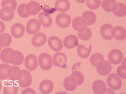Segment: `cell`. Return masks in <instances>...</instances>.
I'll list each match as a JSON object with an SVG mask.
<instances>
[{
    "label": "cell",
    "instance_id": "6da1fadb",
    "mask_svg": "<svg viewBox=\"0 0 126 94\" xmlns=\"http://www.w3.org/2000/svg\"><path fill=\"white\" fill-rule=\"evenodd\" d=\"M17 81H18L19 85L20 87H27L30 86L31 84L32 83V77L28 70H20Z\"/></svg>",
    "mask_w": 126,
    "mask_h": 94
},
{
    "label": "cell",
    "instance_id": "7a4b0ae2",
    "mask_svg": "<svg viewBox=\"0 0 126 94\" xmlns=\"http://www.w3.org/2000/svg\"><path fill=\"white\" fill-rule=\"evenodd\" d=\"M108 75L107 79V84L109 87L114 91L119 90L122 86V81L121 78L115 73H111Z\"/></svg>",
    "mask_w": 126,
    "mask_h": 94
},
{
    "label": "cell",
    "instance_id": "3957f363",
    "mask_svg": "<svg viewBox=\"0 0 126 94\" xmlns=\"http://www.w3.org/2000/svg\"><path fill=\"white\" fill-rule=\"evenodd\" d=\"M39 67L44 71H49L53 65V60L50 54L47 53H42L39 56Z\"/></svg>",
    "mask_w": 126,
    "mask_h": 94
},
{
    "label": "cell",
    "instance_id": "277c9868",
    "mask_svg": "<svg viewBox=\"0 0 126 94\" xmlns=\"http://www.w3.org/2000/svg\"><path fill=\"white\" fill-rule=\"evenodd\" d=\"M109 61L113 65H119L124 59V54L121 51L118 49L111 50L108 55Z\"/></svg>",
    "mask_w": 126,
    "mask_h": 94
},
{
    "label": "cell",
    "instance_id": "5b68a950",
    "mask_svg": "<svg viewBox=\"0 0 126 94\" xmlns=\"http://www.w3.org/2000/svg\"><path fill=\"white\" fill-rule=\"evenodd\" d=\"M96 71L101 76H107L110 74L112 71V66L111 63L103 60L96 66Z\"/></svg>",
    "mask_w": 126,
    "mask_h": 94
},
{
    "label": "cell",
    "instance_id": "8992f818",
    "mask_svg": "<svg viewBox=\"0 0 126 94\" xmlns=\"http://www.w3.org/2000/svg\"><path fill=\"white\" fill-rule=\"evenodd\" d=\"M41 24L38 20L36 19H31L26 24V30L27 33L29 34H34L39 32L41 29Z\"/></svg>",
    "mask_w": 126,
    "mask_h": 94
},
{
    "label": "cell",
    "instance_id": "52a82bcc",
    "mask_svg": "<svg viewBox=\"0 0 126 94\" xmlns=\"http://www.w3.org/2000/svg\"><path fill=\"white\" fill-rule=\"evenodd\" d=\"M55 21L57 25L60 28H67L71 24V17L65 13H62L57 15Z\"/></svg>",
    "mask_w": 126,
    "mask_h": 94
},
{
    "label": "cell",
    "instance_id": "ba28073f",
    "mask_svg": "<svg viewBox=\"0 0 126 94\" xmlns=\"http://www.w3.org/2000/svg\"><path fill=\"white\" fill-rule=\"evenodd\" d=\"M24 65L29 71H33L36 70L38 67V59L34 54H28L24 59Z\"/></svg>",
    "mask_w": 126,
    "mask_h": 94
},
{
    "label": "cell",
    "instance_id": "9c48e42d",
    "mask_svg": "<svg viewBox=\"0 0 126 94\" xmlns=\"http://www.w3.org/2000/svg\"><path fill=\"white\" fill-rule=\"evenodd\" d=\"M24 60L23 54L19 51H13L9 56V62L12 65L18 66L22 64Z\"/></svg>",
    "mask_w": 126,
    "mask_h": 94
},
{
    "label": "cell",
    "instance_id": "30bf717a",
    "mask_svg": "<svg viewBox=\"0 0 126 94\" xmlns=\"http://www.w3.org/2000/svg\"><path fill=\"white\" fill-rule=\"evenodd\" d=\"M53 65L57 67H60V68H64L67 63V56L63 53H57L55 54L53 58Z\"/></svg>",
    "mask_w": 126,
    "mask_h": 94
},
{
    "label": "cell",
    "instance_id": "8fae6325",
    "mask_svg": "<svg viewBox=\"0 0 126 94\" xmlns=\"http://www.w3.org/2000/svg\"><path fill=\"white\" fill-rule=\"evenodd\" d=\"M112 38L118 41L124 40L126 38V30L122 26H116L111 30Z\"/></svg>",
    "mask_w": 126,
    "mask_h": 94
},
{
    "label": "cell",
    "instance_id": "7c38bea8",
    "mask_svg": "<svg viewBox=\"0 0 126 94\" xmlns=\"http://www.w3.org/2000/svg\"><path fill=\"white\" fill-rule=\"evenodd\" d=\"M41 10V5L36 1H31L26 5V12L28 15H36L40 12Z\"/></svg>",
    "mask_w": 126,
    "mask_h": 94
},
{
    "label": "cell",
    "instance_id": "4fadbf2b",
    "mask_svg": "<svg viewBox=\"0 0 126 94\" xmlns=\"http://www.w3.org/2000/svg\"><path fill=\"white\" fill-rule=\"evenodd\" d=\"M78 38L76 36L70 34L67 36L65 38L63 39V44L67 49H72L78 45Z\"/></svg>",
    "mask_w": 126,
    "mask_h": 94
},
{
    "label": "cell",
    "instance_id": "5bb4252c",
    "mask_svg": "<svg viewBox=\"0 0 126 94\" xmlns=\"http://www.w3.org/2000/svg\"><path fill=\"white\" fill-rule=\"evenodd\" d=\"M48 44L50 48L55 52H59L63 48V42L57 36H51L48 40Z\"/></svg>",
    "mask_w": 126,
    "mask_h": 94
},
{
    "label": "cell",
    "instance_id": "9a60e30c",
    "mask_svg": "<svg viewBox=\"0 0 126 94\" xmlns=\"http://www.w3.org/2000/svg\"><path fill=\"white\" fill-rule=\"evenodd\" d=\"M25 32V28L24 26L20 23H16L14 24L11 28L12 36L16 38H20L22 37Z\"/></svg>",
    "mask_w": 126,
    "mask_h": 94
},
{
    "label": "cell",
    "instance_id": "2e32d148",
    "mask_svg": "<svg viewBox=\"0 0 126 94\" xmlns=\"http://www.w3.org/2000/svg\"><path fill=\"white\" fill-rule=\"evenodd\" d=\"M82 18L86 26H92L96 21V15L92 11H86L82 15Z\"/></svg>",
    "mask_w": 126,
    "mask_h": 94
},
{
    "label": "cell",
    "instance_id": "e0dca14e",
    "mask_svg": "<svg viewBox=\"0 0 126 94\" xmlns=\"http://www.w3.org/2000/svg\"><path fill=\"white\" fill-rule=\"evenodd\" d=\"M53 83L51 81L46 79L44 80L39 85V91L43 94H49L53 92Z\"/></svg>",
    "mask_w": 126,
    "mask_h": 94
},
{
    "label": "cell",
    "instance_id": "ac0fdd59",
    "mask_svg": "<svg viewBox=\"0 0 126 94\" xmlns=\"http://www.w3.org/2000/svg\"><path fill=\"white\" fill-rule=\"evenodd\" d=\"M92 88L93 92L95 94H105L107 86L103 81L96 80L93 82Z\"/></svg>",
    "mask_w": 126,
    "mask_h": 94
},
{
    "label": "cell",
    "instance_id": "d6986e66",
    "mask_svg": "<svg viewBox=\"0 0 126 94\" xmlns=\"http://www.w3.org/2000/svg\"><path fill=\"white\" fill-rule=\"evenodd\" d=\"M47 41V36L44 33H37L32 38V44L34 47L43 46Z\"/></svg>",
    "mask_w": 126,
    "mask_h": 94
},
{
    "label": "cell",
    "instance_id": "ffe728a7",
    "mask_svg": "<svg viewBox=\"0 0 126 94\" xmlns=\"http://www.w3.org/2000/svg\"><path fill=\"white\" fill-rule=\"evenodd\" d=\"M14 17V12L10 8H3L0 10V19L5 22L11 21Z\"/></svg>",
    "mask_w": 126,
    "mask_h": 94
},
{
    "label": "cell",
    "instance_id": "44dd1931",
    "mask_svg": "<svg viewBox=\"0 0 126 94\" xmlns=\"http://www.w3.org/2000/svg\"><path fill=\"white\" fill-rule=\"evenodd\" d=\"M113 26L110 24H105L100 28V34L103 39L106 40H111L112 39L111 30L113 29Z\"/></svg>",
    "mask_w": 126,
    "mask_h": 94
},
{
    "label": "cell",
    "instance_id": "7402d4cb",
    "mask_svg": "<svg viewBox=\"0 0 126 94\" xmlns=\"http://www.w3.org/2000/svg\"><path fill=\"white\" fill-rule=\"evenodd\" d=\"M55 9L60 12H66L70 10V3L68 0H57L55 5Z\"/></svg>",
    "mask_w": 126,
    "mask_h": 94
},
{
    "label": "cell",
    "instance_id": "603a6c76",
    "mask_svg": "<svg viewBox=\"0 0 126 94\" xmlns=\"http://www.w3.org/2000/svg\"><path fill=\"white\" fill-rule=\"evenodd\" d=\"M91 48H92V44H90L88 48H86L82 44H79L78 45L77 48L78 54L82 59H86L90 56L91 53Z\"/></svg>",
    "mask_w": 126,
    "mask_h": 94
},
{
    "label": "cell",
    "instance_id": "cb8c5ba5",
    "mask_svg": "<svg viewBox=\"0 0 126 94\" xmlns=\"http://www.w3.org/2000/svg\"><path fill=\"white\" fill-rule=\"evenodd\" d=\"M113 14L119 17V18H122L125 17L126 15V5L123 3H117L115 8L114 10L112 12Z\"/></svg>",
    "mask_w": 126,
    "mask_h": 94
},
{
    "label": "cell",
    "instance_id": "d4e9b609",
    "mask_svg": "<svg viewBox=\"0 0 126 94\" xmlns=\"http://www.w3.org/2000/svg\"><path fill=\"white\" fill-rule=\"evenodd\" d=\"M39 20L41 24L45 28H49L52 24V18L48 14L41 12L39 14Z\"/></svg>",
    "mask_w": 126,
    "mask_h": 94
},
{
    "label": "cell",
    "instance_id": "484cf974",
    "mask_svg": "<svg viewBox=\"0 0 126 94\" xmlns=\"http://www.w3.org/2000/svg\"><path fill=\"white\" fill-rule=\"evenodd\" d=\"M20 69L18 66L14 65L10 67L8 70V78L12 81H17L19 76Z\"/></svg>",
    "mask_w": 126,
    "mask_h": 94
},
{
    "label": "cell",
    "instance_id": "4316f807",
    "mask_svg": "<svg viewBox=\"0 0 126 94\" xmlns=\"http://www.w3.org/2000/svg\"><path fill=\"white\" fill-rule=\"evenodd\" d=\"M70 77L77 86L78 85H81L84 81V77L83 75V74L80 71H76V70L72 72Z\"/></svg>",
    "mask_w": 126,
    "mask_h": 94
},
{
    "label": "cell",
    "instance_id": "83f0119b",
    "mask_svg": "<svg viewBox=\"0 0 126 94\" xmlns=\"http://www.w3.org/2000/svg\"><path fill=\"white\" fill-rule=\"evenodd\" d=\"M12 42V36L8 33L0 34V47L6 48L11 44Z\"/></svg>",
    "mask_w": 126,
    "mask_h": 94
},
{
    "label": "cell",
    "instance_id": "f1b7e54d",
    "mask_svg": "<svg viewBox=\"0 0 126 94\" xmlns=\"http://www.w3.org/2000/svg\"><path fill=\"white\" fill-rule=\"evenodd\" d=\"M117 5L115 0H103L102 2V8L107 12H111L114 10Z\"/></svg>",
    "mask_w": 126,
    "mask_h": 94
},
{
    "label": "cell",
    "instance_id": "f546056e",
    "mask_svg": "<svg viewBox=\"0 0 126 94\" xmlns=\"http://www.w3.org/2000/svg\"><path fill=\"white\" fill-rule=\"evenodd\" d=\"M91 36H92V31L88 27H84L78 32V38L82 40H88L90 39Z\"/></svg>",
    "mask_w": 126,
    "mask_h": 94
},
{
    "label": "cell",
    "instance_id": "4dcf8cb0",
    "mask_svg": "<svg viewBox=\"0 0 126 94\" xmlns=\"http://www.w3.org/2000/svg\"><path fill=\"white\" fill-rule=\"evenodd\" d=\"M86 26L85 24L82 17H76L72 21V27L75 30L78 31V32L81 30Z\"/></svg>",
    "mask_w": 126,
    "mask_h": 94
},
{
    "label": "cell",
    "instance_id": "1f68e13d",
    "mask_svg": "<svg viewBox=\"0 0 126 94\" xmlns=\"http://www.w3.org/2000/svg\"><path fill=\"white\" fill-rule=\"evenodd\" d=\"M63 86H64L65 89L68 92H74L76 89V87H77V85L72 81L70 76L67 77L64 79Z\"/></svg>",
    "mask_w": 126,
    "mask_h": 94
},
{
    "label": "cell",
    "instance_id": "d6a6232c",
    "mask_svg": "<svg viewBox=\"0 0 126 94\" xmlns=\"http://www.w3.org/2000/svg\"><path fill=\"white\" fill-rule=\"evenodd\" d=\"M14 50L11 48H3L2 51L0 53V59L4 63L8 64L10 63L9 62V56L11 53Z\"/></svg>",
    "mask_w": 126,
    "mask_h": 94
},
{
    "label": "cell",
    "instance_id": "836d02e7",
    "mask_svg": "<svg viewBox=\"0 0 126 94\" xmlns=\"http://www.w3.org/2000/svg\"><path fill=\"white\" fill-rule=\"evenodd\" d=\"M103 60H104V56L102 54L94 53L90 56V62L93 66L96 67L98 64L100 63L101 61H103Z\"/></svg>",
    "mask_w": 126,
    "mask_h": 94
},
{
    "label": "cell",
    "instance_id": "e575fe53",
    "mask_svg": "<svg viewBox=\"0 0 126 94\" xmlns=\"http://www.w3.org/2000/svg\"><path fill=\"white\" fill-rule=\"evenodd\" d=\"M18 91V87L14 84H8L3 88L4 94H16Z\"/></svg>",
    "mask_w": 126,
    "mask_h": 94
},
{
    "label": "cell",
    "instance_id": "d590c367",
    "mask_svg": "<svg viewBox=\"0 0 126 94\" xmlns=\"http://www.w3.org/2000/svg\"><path fill=\"white\" fill-rule=\"evenodd\" d=\"M1 6L2 8H10L14 11L17 8V1L16 0H2Z\"/></svg>",
    "mask_w": 126,
    "mask_h": 94
},
{
    "label": "cell",
    "instance_id": "8d00e7d4",
    "mask_svg": "<svg viewBox=\"0 0 126 94\" xmlns=\"http://www.w3.org/2000/svg\"><path fill=\"white\" fill-rule=\"evenodd\" d=\"M87 7L90 10H96L101 5V0H86V1Z\"/></svg>",
    "mask_w": 126,
    "mask_h": 94
},
{
    "label": "cell",
    "instance_id": "74e56055",
    "mask_svg": "<svg viewBox=\"0 0 126 94\" xmlns=\"http://www.w3.org/2000/svg\"><path fill=\"white\" fill-rule=\"evenodd\" d=\"M10 65L5 64L0 65V79H6L8 78V70Z\"/></svg>",
    "mask_w": 126,
    "mask_h": 94
},
{
    "label": "cell",
    "instance_id": "f35d334b",
    "mask_svg": "<svg viewBox=\"0 0 126 94\" xmlns=\"http://www.w3.org/2000/svg\"><path fill=\"white\" fill-rule=\"evenodd\" d=\"M26 3H22L18 6V9H17V12H18V15L20 16L21 18H27L29 15L26 12Z\"/></svg>",
    "mask_w": 126,
    "mask_h": 94
},
{
    "label": "cell",
    "instance_id": "ab89813d",
    "mask_svg": "<svg viewBox=\"0 0 126 94\" xmlns=\"http://www.w3.org/2000/svg\"><path fill=\"white\" fill-rule=\"evenodd\" d=\"M126 69L123 68L121 66H119L117 69V75H118L121 79H126Z\"/></svg>",
    "mask_w": 126,
    "mask_h": 94
},
{
    "label": "cell",
    "instance_id": "60d3db41",
    "mask_svg": "<svg viewBox=\"0 0 126 94\" xmlns=\"http://www.w3.org/2000/svg\"><path fill=\"white\" fill-rule=\"evenodd\" d=\"M36 94V92H34V90H33L31 88H26L24 90L22 91V94Z\"/></svg>",
    "mask_w": 126,
    "mask_h": 94
},
{
    "label": "cell",
    "instance_id": "b9f144b4",
    "mask_svg": "<svg viewBox=\"0 0 126 94\" xmlns=\"http://www.w3.org/2000/svg\"><path fill=\"white\" fill-rule=\"evenodd\" d=\"M5 29V24L3 23V22L0 21V34H2Z\"/></svg>",
    "mask_w": 126,
    "mask_h": 94
},
{
    "label": "cell",
    "instance_id": "7bdbcfd3",
    "mask_svg": "<svg viewBox=\"0 0 126 94\" xmlns=\"http://www.w3.org/2000/svg\"><path fill=\"white\" fill-rule=\"evenodd\" d=\"M121 66L123 67V68H125V69H126V59H123L122 60V61H121Z\"/></svg>",
    "mask_w": 126,
    "mask_h": 94
},
{
    "label": "cell",
    "instance_id": "ee69618b",
    "mask_svg": "<svg viewBox=\"0 0 126 94\" xmlns=\"http://www.w3.org/2000/svg\"><path fill=\"white\" fill-rule=\"evenodd\" d=\"M86 0H76V1L78 2V3H83L86 2Z\"/></svg>",
    "mask_w": 126,
    "mask_h": 94
},
{
    "label": "cell",
    "instance_id": "f6af8a7d",
    "mask_svg": "<svg viewBox=\"0 0 126 94\" xmlns=\"http://www.w3.org/2000/svg\"><path fill=\"white\" fill-rule=\"evenodd\" d=\"M1 81H0V90H1Z\"/></svg>",
    "mask_w": 126,
    "mask_h": 94
},
{
    "label": "cell",
    "instance_id": "bcb514c9",
    "mask_svg": "<svg viewBox=\"0 0 126 94\" xmlns=\"http://www.w3.org/2000/svg\"><path fill=\"white\" fill-rule=\"evenodd\" d=\"M1 47H0V50H1Z\"/></svg>",
    "mask_w": 126,
    "mask_h": 94
},
{
    "label": "cell",
    "instance_id": "7dc6e473",
    "mask_svg": "<svg viewBox=\"0 0 126 94\" xmlns=\"http://www.w3.org/2000/svg\"><path fill=\"white\" fill-rule=\"evenodd\" d=\"M31 1H34V0H31Z\"/></svg>",
    "mask_w": 126,
    "mask_h": 94
}]
</instances>
